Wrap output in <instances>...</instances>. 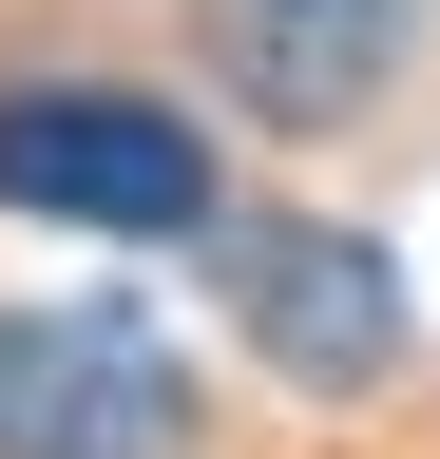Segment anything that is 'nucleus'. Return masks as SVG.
<instances>
[{
  "label": "nucleus",
  "instance_id": "obj_4",
  "mask_svg": "<svg viewBox=\"0 0 440 459\" xmlns=\"http://www.w3.org/2000/svg\"><path fill=\"white\" fill-rule=\"evenodd\" d=\"M402 39H421V0H211V77L268 134H345Z\"/></svg>",
  "mask_w": 440,
  "mask_h": 459
},
{
  "label": "nucleus",
  "instance_id": "obj_2",
  "mask_svg": "<svg viewBox=\"0 0 440 459\" xmlns=\"http://www.w3.org/2000/svg\"><path fill=\"white\" fill-rule=\"evenodd\" d=\"M0 459H192V364L116 307H0Z\"/></svg>",
  "mask_w": 440,
  "mask_h": 459
},
{
  "label": "nucleus",
  "instance_id": "obj_3",
  "mask_svg": "<svg viewBox=\"0 0 440 459\" xmlns=\"http://www.w3.org/2000/svg\"><path fill=\"white\" fill-rule=\"evenodd\" d=\"M211 268H230V325H249V344H268L288 383H325V402H345V383H383V364H402V268H383L364 230L249 211V230H230Z\"/></svg>",
  "mask_w": 440,
  "mask_h": 459
},
{
  "label": "nucleus",
  "instance_id": "obj_1",
  "mask_svg": "<svg viewBox=\"0 0 440 459\" xmlns=\"http://www.w3.org/2000/svg\"><path fill=\"white\" fill-rule=\"evenodd\" d=\"M0 211L58 230H211V134L134 77H0Z\"/></svg>",
  "mask_w": 440,
  "mask_h": 459
}]
</instances>
